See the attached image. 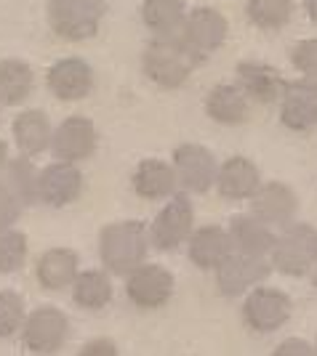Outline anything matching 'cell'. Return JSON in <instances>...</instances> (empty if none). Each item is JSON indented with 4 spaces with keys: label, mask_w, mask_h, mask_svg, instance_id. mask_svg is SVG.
<instances>
[{
    "label": "cell",
    "mask_w": 317,
    "mask_h": 356,
    "mask_svg": "<svg viewBox=\"0 0 317 356\" xmlns=\"http://www.w3.org/2000/svg\"><path fill=\"white\" fill-rule=\"evenodd\" d=\"M291 67L304 77L317 80V38H307L291 48Z\"/></svg>",
    "instance_id": "1f68e13d"
},
{
    "label": "cell",
    "mask_w": 317,
    "mask_h": 356,
    "mask_svg": "<svg viewBox=\"0 0 317 356\" xmlns=\"http://www.w3.org/2000/svg\"><path fill=\"white\" fill-rule=\"evenodd\" d=\"M171 165L179 178V189L187 194H208L216 184L219 160L208 147L203 144H179L171 154Z\"/></svg>",
    "instance_id": "30bf717a"
},
{
    "label": "cell",
    "mask_w": 317,
    "mask_h": 356,
    "mask_svg": "<svg viewBox=\"0 0 317 356\" xmlns=\"http://www.w3.org/2000/svg\"><path fill=\"white\" fill-rule=\"evenodd\" d=\"M248 205L258 221H264L272 229H283L299 216V197L283 181H261Z\"/></svg>",
    "instance_id": "e0dca14e"
},
{
    "label": "cell",
    "mask_w": 317,
    "mask_h": 356,
    "mask_svg": "<svg viewBox=\"0 0 317 356\" xmlns=\"http://www.w3.org/2000/svg\"><path fill=\"white\" fill-rule=\"evenodd\" d=\"M30 258V242L27 234L19 229H3L0 232V277H8L22 271Z\"/></svg>",
    "instance_id": "f546056e"
},
{
    "label": "cell",
    "mask_w": 317,
    "mask_h": 356,
    "mask_svg": "<svg viewBox=\"0 0 317 356\" xmlns=\"http://www.w3.org/2000/svg\"><path fill=\"white\" fill-rule=\"evenodd\" d=\"M11 136L19 149V154L27 157H40L43 152H51V138H54V122L43 109H24L19 112L11 122Z\"/></svg>",
    "instance_id": "cb8c5ba5"
},
{
    "label": "cell",
    "mask_w": 317,
    "mask_h": 356,
    "mask_svg": "<svg viewBox=\"0 0 317 356\" xmlns=\"http://www.w3.org/2000/svg\"><path fill=\"white\" fill-rule=\"evenodd\" d=\"M0 115H3V104H0Z\"/></svg>",
    "instance_id": "ab89813d"
},
{
    "label": "cell",
    "mask_w": 317,
    "mask_h": 356,
    "mask_svg": "<svg viewBox=\"0 0 317 356\" xmlns=\"http://www.w3.org/2000/svg\"><path fill=\"white\" fill-rule=\"evenodd\" d=\"M200 64L203 59L181 40L179 32L152 38L141 51V72L152 86L163 90H179L181 86H187Z\"/></svg>",
    "instance_id": "6da1fadb"
},
{
    "label": "cell",
    "mask_w": 317,
    "mask_h": 356,
    "mask_svg": "<svg viewBox=\"0 0 317 356\" xmlns=\"http://www.w3.org/2000/svg\"><path fill=\"white\" fill-rule=\"evenodd\" d=\"M80 271V255L72 248H48L35 261V282L45 293H61L72 287Z\"/></svg>",
    "instance_id": "7402d4cb"
},
{
    "label": "cell",
    "mask_w": 317,
    "mask_h": 356,
    "mask_svg": "<svg viewBox=\"0 0 317 356\" xmlns=\"http://www.w3.org/2000/svg\"><path fill=\"white\" fill-rule=\"evenodd\" d=\"M275 356H312L315 354V346L304 338H286L272 348Z\"/></svg>",
    "instance_id": "836d02e7"
},
{
    "label": "cell",
    "mask_w": 317,
    "mask_h": 356,
    "mask_svg": "<svg viewBox=\"0 0 317 356\" xmlns=\"http://www.w3.org/2000/svg\"><path fill=\"white\" fill-rule=\"evenodd\" d=\"M317 261V229L307 221H291L288 226L277 229V237L272 245L270 264L272 271L302 280L309 277V271Z\"/></svg>",
    "instance_id": "3957f363"
},
{
    "label": "cell",
    "mask_w": 317,
    "mask_h": 356,
    "mask_svg": "<svg viewBox=\"0 0 317 356\" xmlns=\"http://www.w3.org/2000/svg\"><path fill=\"white\" fill-rule=\"evenodd\" d=\"M280 125L291 134H312L317 128V80L299 74L288 80L286 90L277 102Z\"/></svg>",
    "instance_id": "7c38bea8"
},
{
    "label": "cell",
    "mask_w": 317,
    "mask_h": 356,
    "mask_svg": "<svg viewBox=\"0 0 317 356\" xmlns=\"http://www.w3.org/2000/svg\"><path fill=\"white\" fill-rule=\"evenodd\" d=\"M70 290H72V303L80 312H102L112 303V296H115L112 274L105 266L77 271Z\"/></svg>",
    "instance_id": "d4e9b609"
},
{
    "label": "cell",
    "mask_w": 317,
    "mask_h": 356,
    "mask_svg": "<svg viewBox=\"0 0 317 356\" xmlns=\"http://www.w3.org/2000/svg\"><path fill=\"white\" fill-rule=\"evenodd\" d=\"M96 147H99V134L93 120L86 115H70L54 128V138H51L54 160L80 165L96 154Z\"/></svg>",
    "instance_id": "5bb4252c"
},
{
    "label": "cell",
    "mask_w": 317,
    "mask_h": 356,
    "mask_svg": "<svg viewBox=\"0 0 317 356\" xmlns=\"http://www.w3.org/2000/svg\"><path fill=\"white\" fill-rule=\"evenodd\" d=\"M293 314V300L286 290L272 287V284H256L242 296L240 319L245 330L254 335H272L288 325Z\"/></svg>",
    "instance_id": "5b68a950"
},
{
    "label": "cell",
    "mask_w": 317,
    "mask_h": 356,
    "mask_svg": "<svg viewBox=\"0 0 317 356\" xmlns=\"http://www.w3.org/2000/svg\"><path fill=\"white\" fill-rule=\"evenodd\" d=\"M45 88L48 93L64 102V104H75L88 99L93 88H96V72L83 56H64V59L54 61L45 72Z\"/></svg>",
    "instance_id": "4fadbf2b"
},
{
    "label": "cell",
    "mask_w": 317,
    "mask_h": 356,
    "mask_svg": "<svg viewBox=\"0 0 317 356\" xmlns=\"http://www.w3.org/2000/svg\"><path fill=\"white\" fill-rule=\"evenodd\" d=\"M27 319V303L16 290H0V341H11L22 332Z\"/></svg>",
    "instance_id": "4dcf8cb0"
},
{
    "label": "cell",
    "mask_w": 317,
    "mask_h": 356,
    "mask_svg": "<svg viewBox=\"0 0 317 356\" xmlns=\"http://www.w3.org/2000/svg\"><path fill=\"white\" fill-rule=\"evenodd\" d=\"M35 93V72L24 59H0V104L22 106Z\"/></svg>",
    "instance_id": "4316f807"
},
{
    "label": "cell",
    "mask_w": 317,
    "mask_h": 356,
    "mask_svg": "<svg viewBox=\"0 0 317 356\" xmlns=\"http://www.w3.org/2000/svg\"><path fill=\"white\" fill-rule=\"evenodd\" d=\"M312 346H315V354H317V335H315V343H312Z\"/></svg>",
    "instance_id": "f35d334b"
},
{
    "label": "cell",
    "mask_w": 317,
    "mask_h": 356,
    "mask_svg": "<svg viewBox=\"0 0 317 356\" xmlns=\"http://www.w3.org/2000/svg\"><path fill=\"white\" fill-rule=\"evenodd\" d=\"M195 229V205L187 192H176L163 202L157 216L150 223V242L152 250L157 252H176Z\"/></svg>",
    "instance_id": "8992f818"
},
{
    "label": "cell",
    "mask_w": 317,
    "mask_h": 356,
    "mask_svg": "<svg viewBox=\"0 0 317 356\" xmlns=\"http://www.w3.org/2000/svg\"><path fill=\"white\" fill-rule=\"evenodd\" d=\"M22 348L32 356H54L70 341V316L56 306H38L27 312L22 327Z\"/></svg>",
    "instance_id": "52a82bcc"
},
{
    "label": "cell",
    "mask_w": 317,
    "mask_h": 356,
    "mask_svg": "<svg viewBox=\"0 0 317 356\" xmlns=\"http://www.w3.org/2000/svg\"><path fill=\"white\" fill-rule=\"evenodd\" d=\"M77 354L80 356H118L121 348H118V343L109 341V338H93V341L83 343Z\"/></svg>",
    "instance_id": "e575fe53"
},
{
    "label": "cell",
    "mask_w": 317,
    "mask_h": 356,
    "mask_svg": "<svg viewBox=\"0 0 317 356\" xmlns=\"http://www.w3.org/2000/svg\"><path fill=\"white\" fill-rule=\"evenodd\" d=\"M83 184H86V178H83V173H80V168L75 163L54 160L45 168H40V176H38V202L51 210L70 208L72 202L80 200Z\"/></svg>",
    "instance_id": "9a60e30c"
},
{
    "label": "cell",
    "mask_w": 317,
    "mask_h": 356,
    "mask_svg": "<svg viewBox=\"0 0 317 356\" xmlns=\"http://www.w3.org/2000/svg\"><path fill=\"white\" fill-rule=\"evenodd\" d=\"M187 11V0H141L139 16L152 38H166L181 30Z\"/></svg>",
    "instance_id": "484cf974"
},
{
    "label": "cell",
    "mask_w": 317,
    "mask_h": 356,
    "mask_svg": "<svg viewBox=\"0 0 317 356\" xmlns=\"http://www.w3.org/2000/svg\"><path fill=\"white\" fill-rule=\"evenodd\" d=\"M38 165L32 163V157L27 154H19V157H11L6 170L0 173V178L8 184V189L19 197V202L24 208H32V205H40L38 202Z\"/></svg>",
    "instance_id": "f1b7e54d"
},
{
    "label": "cell",
    "mask_w": 317,
    "mask_h": 356,
    "mask_svg": "<svg viewBox=\"0 0 317 356\" xmlns=\"http://www.w3.org/2000/svg\"><path fill=\"white\" fill-rule=\"evenodd\" d=\"M235 83L240 86V90L248 96L251 104L258 106H272L280 102L283 90H286L288 80L277 67H272L267 61L248 59L240 61L235 67Z\"/></svg>",
    "instance_id": "2e32d148"
},
{
    "label": "cell",
    "mask_w": 317,
    "mask_h": 356,
    "mask_svg": "<svg viewBox=\"0 0 317 356\" xmlns=\"http://www.w3.org/2000/svg\"><path fill=\"white\" fill-rule=\"evenodd\" d=\"M22 213H24V205H22L19 197L8 189V184L0 178V232L16 226V221L22 218Z\"/></svg>",
    "instance_id": "d6a6232c"
},
{
    "label": "cell",
    "mask_w": 317,
    "mask_h": 356,
    "mask_svg": "<svg viewBox=\"0 0 317 356\" xmlns=\"http://www.w3.org/2000/svg\"><path fill=\"white\" fill-rule=\"evenodd\" d=\"M302 8L312 22H317V0H302Z\"/></svg>",
    "instance_id": "8d00e7d4"
},
{
    "label": "cell",
    "mask_w": 317,
    "mask_h": 356,
    "mask_svg": "<svg viewBox=\"0 0 317 356\" xmlns=\"http://www.w3.org/2000/svg\"><path fill=\"white\" fill-rule=\"evenodd\" d=\"M296 0H245V19L261 32H280L293 22Z\"/></svg>",
    "instance_id": "83f0119b"
},
{
    "label": "cell",
    "mask_w": 317,
    "mask_h": 356,
    "mask_svg": "<svg viewBox=\"0 0 317 356\" xmlns=\"http://www.w3.org/2000/svg\"><path fill=\"white\" fill-rule=\"evenodd\" d=\"M152 250L150 226L144 221H115L99 232V264L112 277H128Z\"/></svg>",
    "instance_id": "7a4b0ae2"
},
{
    "label": "cell",
    "mask_w": 317,
    "mask_h": 356,
    "mask_svg": "<svg viewBox=\"0 0 317 356\" xmlns=\"http://www.w3.org/2000/svg\"><path fill=\"white\" fill-rule=\"evenodd\" d=\"M226 232L232 239V250L242 255H254V258H270L277 229L258 221L254 213H238L226 223Z\"/></svg>",
    "instance_id": "603a6c76"
},
{
    "label": "cell",
    "mask_w": 317,
    "mask_h": 356,
    "mask_svg": "<svg viewBox=\"0 0 317 356\" xmlns=\"http://www.w3.org/2000/svg\"><path fill=\"white\" fill-rule=\"evenodd\" d=\"M272 274L270 258H254V255H242V252H229L219 266L213 268V280L219 296L226 300H238L248 290H254L256 284H264Z\"/></svg>",
    "instance_id": "ba28073f"
},
{
    "label": "cell",
    "mask_w": 317,
    "mask_h": 356,
    "mask_svg": "<svg viewBox=\"0 0 317 356\" xmlns=\"http://www.w3.org/2000/svg\"><path fill=\"white\" fill-rule=\"evenodd\" d=\"M8 160H11V149H8V144L0 138V173L6 170V165H8Z\"/></svg>",
    "instance_id": "d590c367"
},
{
    "label": "cell",
    "mask_w": 317,
    "mask_h": 356,
    "mask_svg": "<svg viewBox=\"0 0 317 356\" xmlns=\"http://www.w3.org/2000/svg\"><path fill=\"white\" fill-rule=\"evenodd\" d=\"M258 186H261V170H258V165L251 157L232 154V157H226L224 163H219L213 189L222 200H226V202H248L256 194Z\"/></svg>",
    "instance_id": "ac0fdd59"
},
{
    "label": "cell",
    "mask_w": 317,
    "mask_h": 356,
    "mask_svg": "<svg viewBox=\"0 0 317 356\" xmlns=\"http://www.w3.org/2000/svg\"><path fill=\"white\" fill-rule=\"evenodd\" d=\"M232 252L229 232L219 223H203L195 226L187 239V258L200 271H213Z\"/></svg>",
    "instance_id": "44dd1931"
},
{
    "label": "cell",
    "mask_w": 317,
    "mask_h": 356,
    "mask_svg": "<svg viewBox=\"0 0 317 356\" xmlns=\"http://www.w3.org/2000/svg\"><path fill=\"white\" fill-rule=\"evenodd\" d=\"M107 16V0H48L45 19L64 43H86L96 38Z\"/></svg>",
    "instance_id": "277c9868"
},
{
    "label": "cell",
    "mask_w": 317,
    "mask_h": 356,
    "mask_svg": "<svg viewBox=\"0 0 317 356\" xmlns=\"http://www.w3.org/2000/svg\"><path fill=\"white\" fill-rule=\"evenodd\" d=\"M309 280H312V287L317 290V261H315V266H312V271H309Z\"/></svg>",
    "instance_id": "74e56055"
},
{
    "label": "cell",
    "mask_w": 317,
    "mask_h": 356,
    "mask_svg": "<svg viewBox=\"0 0 317 356\" xmlns=\"http://www.w3.org/2000/svg\"><path fill=\"white\" fill-rule=\"evenodd\" d=\"M203 109L211 122L222 128H240L251 118V102L238 83H219L206 93Z\"/></svg>",
    "instance_id": "ffe728a7"
},
{
    "label": "cell",
    "mask_w": 317,
    "mask_h": 356,
    "mask_svg": "<svg viewBox=\"0 0 317 356\" xmlns=\"http://www.w3.org/2000/svg\"><path fill=\"white\" fill-rule=\"evenodd\" d=\"M131 189L144 202H166L168 197L179 192V178L173 165L157 157H147L131 173Z\"/></svg>",
    "instance_id": "d6986e66"
},
{
    "label": "cell",
    "mask_w": 317,
    "mask_h": 356,
    "mask_svg": "<svg viewBox=\"0 0 317 356\" xmlns=\"http://www.w3.org/2000/svg\"><path fill=\"white\" fill-rule=\"evenodd\" d=\"M123 280H125L123 284L125 298L139 312H157V309L168 306V300L173 298V290H176L173 274L166 266L147 264V261Z\"/></svg>",
    "instance_id": "9c48e42d"
},
{
    "label": "cell",
    "mask_w": 317,
    "mask_h": 356,
    "mask_svg": "<svg viewBox=\"0 0 317 356\" xmlns=\"http://www.w3.org/2000/svg\"><path fill=\"white\" fill-rule=\"evenodd\" d=\"M179 35L181 40L190 45L200 59L206 61L226 43L229 22H226V16L219 8H213V6H197V8L187 11Z\"/></svg>",
    "instance_id": "8fae6325"
}]
</instances>
